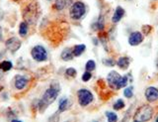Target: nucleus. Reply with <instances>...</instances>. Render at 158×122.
I'll return each instance as SVG.
<instances>
[{"label":"nucleus","mask_w":158,"mask_h":122,"mask_svg":"<svg viewBox=\"0 0 158 122\" xmlns=\"http://www.w3.org/2000/svg\"><path fill=\"white\" fill-rule=\"evenodd\" d=\"M143 41V35L139 31H135L131 33L128 37V44L131 46H138Z\"/></svg>","instance_id":"obj_9"},{"label":"nucleus","mask_w":158,"mask_h":122,"mask_svg":"<svg viewBox=\"0 0 158 122\" xmlns=\"http://www.w3.org/2000/svg\"><path fill=\"white\" fill-rule=\"evenodd\" d=\"M145 98L149 102H154L158 99V89L154 86H149L145 89L144 92Z\"/></svg>","instance_id":"obj_10"},{"label":"nucleus","mask_w":158,"mask_h":122,"mask_svg":"<svg viewBox=\"0 0 158 122\" xmlns=\"http://www.w3.org/2000/svg\"><path fill=\"white\" fill-rule=\"evenodd\" d=\"M96 69V63L95 61H93V60H89L87 63H86V65H85V70L87 72H93L94 70Z\"/></svg>","instance_id":"obj_20"},{"label":"nucleus","mask_w":158,"mask_h":122,"mask_svg":"<svg viewBox=\"0 0 158 122\" xmlns=\"http://www.w3.org/2000/svg\"><path fill=\"white\" fill-rule=\"evenodd\" d=\"M77 98H78V103L81 106H87L93 101L94 97L90 90L81 89L77 91Z\"/></svg>","instance_id":"obj_4"},{"label":"nucleus","mask_w":158,"mask_h":122,"mask_svg":"<svg viewBox=\"0 0 158 122\" xmlns=\"http://www.w3.org/2000/svg\"><path fill=\"white\" fill-rule=\"evenodd\" d=\"M65 75L68 77H75L77 75V72L74 68H68V69H66V71H65Z\"/></svg>","instance_id":"obj_23"},{"label":"nucleus","mask_w":158,"mask_h":122,"mask_svg":"<svg viewBox=\"0 0 158 122\" xmlns=\"http://www.w3.org/2000/svg\"><path fill=\"white\" fill-rule=\"evenodd\" d=\"M103 64L108 67H114L116 65V62L113 60V59H104L103 60Z\"/></svg>","instance_id":"obj_26"},{"label":"nucleus","mask_w":158,"mask_h":122,"mask_svg":"<svg viewBox=\"0 0 158 122\" xmlns=\"http://www.w3.org/2000/svg\"><path fill=\"white\" fill-rule=\"evenodd\" d=\"M59 90H60V89H59L57 85H52L46 91H44L42 99L40 100L38 103L40 112H44L48 108V105H51L52 102L57 98Z\"/></svg>","instance_id":"obj_1"},{"label":"nucleus","mask_w":158,"mask_h":122,"mask_svg":"<svg viewBox=\"0 0 158 122\" xmlns=\"http://www.w3.org/2000/svg\"><path fill=\"white\" fill-rule=\"evenodd\" d=\"M28 34V24L27 22H22L19 26V35L22 38L26 37Z\"/></svg>","instance_id":"obj_17"},{"label":"nucleus","mask_w":158,"mask_h":122,"mask_svg":"<svg viewBox=\"0 0 158 122\" xmlns=\"http://www.w3.org/2000/svg\"><path fill=\"white\" fill-rule=\"evenodd\" d=\"M12 68H13V64H12V62H10V61H3L0 63V70L4 72L10 71Z\"/></svg>","instance_id":"obj_18"},{"label":"nucleus","mask_w":158,"mask_h":122,"mask_svg":"<svg viewBox=\"0 0 158 122\" xmlns=\"http://www.w3.org/2000/svg\"><path fill=\"white\" fill-rule=\"evenodd\" d=\"M106 116H107V119L108 122H117L118 121V115L115 113V112H112V111H106Z\"/></svg>","instance_id":"obj_19"},{"label":"nucleus","mask_w":158,"mask_h":122,"mask_svg":"<svg viewBox=\"0 0 158 122\" xmlns=\"http://www.w3.org/2000/svg\"><path fill=\"white\" fill-rule=\"evenodd\" d=\"M131 64V59L128 57H121L117 61V66L122 70H127Z\"/></svg>","instance_id":"obj_12"},{"label":"nucleus","mask_w":158,"mask_h":122,"mask_svg":"<svg viewBox=\"0 0 158 122\" xmlns=\"http://www.w3.org/2000/svg\"><path fill=\"white\" fill-rule=\"evenodd\" d=\"M14 1H17V0H14Z\"/></svg>","instance_id":"obj_32"},{"label":"nucleus","mask_w":158,"mask_h":122,"mask_svg":"<svg viewBox=\"0 0 158 122\" xmlns=\"http://www.w3.org/2000/svg\"><path fill=\"white\" fill-rule=\"evenodd\" d=\"M1 72H2V71L0 70V77H1V75H2V74H1Z\"/></svg>","instance_id":"obj_31"},{"label":"nucleus","mask_w":158,"mask_h":122,"mask_svg":"<svg viewBox=\"0 0 158 122\" xmlns=\"http://www.w3.org/2000/svg\"><path fill=\"white\" fill-rule=\"evenodd\" d=\"M65 6H66V0H56L54 8L57 9V10H62Z\"/></svg>","instance_id":"obj_21"},{"label":"nucleus","mask_w":158,"mask_h":122,"mask_svg":"<svg viewBox=\"0 0 158 122\" xmlns=\"http://www.w3.org/2000/svg\"><path fill=\"white\" fill-rule=\"evenodd\" d=\"M71 103H70V100L66 97H62V98L59 100V103H58V112H63L67 110L69 107H70Z\"/></svg>","instance_id":"obj_14"},{"label":"nucleus","mask_w":158,"mask_h":122,"mask_svg":"<svg viewBox=\"0 0 158 122\" xmlns=\"http://www.w3.org/2000/svg\"><path fill=\"white\" fill-rule=\"evenodd\" d=\"M31 56L36 62H44L48 59V52L43 46H35L31 51Z\"/></svg>","instance_id":"obj_5"},{"label":"nucleus","mask_w":158,"mask_h":122,"mask_svg":"<svg viewBox=\"0 0 158 122\" xmlns=\"http://www.w3.org/2000/svg\"><path fill=\"white\" fill-rule=\"evenodd\" d=\"M123 15H125V10H123L121 6H118L116 8V11L114 13L113 17H112V22L118 23V21H121V19L123 17Z\"/></svg>","instance_id":"obj_13"},{"label":"nucleus","mask_w":158,"mask_h":122,"mask_svg":"<svg viewBox=\"0 0 158 122\" xmlns=\"http://www.w3.org/2000/svg\"><path fill=\"white\" fill-rule=\"evenodd\" d=\"M85 12H86V6H85V4L81 1H77L75 3H73L70 7V10H69L70 17L74 19V20L81 19L84 16Z\"/></svg>","instance_id":"obj_3"},{"label":"nucleus","mask_w":158,"mask_h":122,"mask_svg":"<svg viewBox=\"0 0 158 122\" xmlns=\"http://www.w3.org/2000/svg\"><path fill=\"white\" fill-rule=\"evenodd\" d=\"M28 84V80L26 79V76H21V75H18L15 77V81H14V85L16 87L17 89H23L26 87Z\"/></svg>","instance_id":"obj_11"},{"label":"nucleus","mask_w":158,"mask_h":122,"mask_svg":"<svg viewBox=\"0 0 158 122\" xmlns=\"http://www.w3.org/2000/svg\"><path fill=\"white\" fill-rule=\"evenodd\" d=\"M123 95H125L127 98H131L133 95V89L132 86H130V87H126L125 90H123Z\"/></svg>","instance_id":"obj_24"},{"label":"nucleus","mask_w":158,"mask_h":122,"mask_svg":"<svg viewBox=\"0 0 158 122\" xmlns=\"http://www.w3.org/2000/svg\"><path fill=\"white\" fill-rule=\"evenodd\" d=\"M3 41V33H2V28L0 27V42Z\"/></svg>","instance_id":"obj_28"},{"label":"nucleus","mask_w":158,"mask_h":122,"mask_svg":"<svg viewBox=\"0 0 158 122\" xmlns=\"http://www.w3.org/2000/svg\"><path fill=\"white\" fill-rule=\"evenodd\" d=\"M86 50V46L84 44H80V45H76L72 48V52H73V56L74 57H80L82 54L85 52Z\"/></svg>","instance_id":"obj_16"},{"label":"nucleus","mask_w":158,"mask_h":122,"mask_svg":"<svg viewBox=\"0 0 158 122\" xmlns=\"http://www.w3.org/2000/svg\"><path fill=\"white\" fill-rule=\"evenodd\" d=\"M133 122H137V121H133Z\"/></svg>","instance_id":"obj_33"},{"label":"nucleus","mask_w":158,"mask_h":122,"mask_svg":"<svg viewBox=\"0 0 158 122\" xmlns=\"http://www.w3.org/2000/svg\"><path fill=\"white\" fill-rule=\"evenodd\" d=\"M5 45H6V48L9 51H11L12 53L17 52L20 48H21V41L19 40L18 38H10L5 42Z\"/></svg>","instance_id":"obj_7"},{"label":"nucleus","mask_w":158,"mask_h":122,"mask_svg":"<svg viewBox=\"0 0 158 122\" xmlns=\"http://www.w3.org/2000/svg\"><path fill=\"white\" fill-rule=\"evenodd\" d=\"M73 52H72V49L71 48H66L64 49V50L62 51L61 55H60V58L62 59L63 61H71L73 59Z\"/></svg>","instance_id":"obj_15"},{"label":"nucleus","mask_w":158,"mask_h":122,"mask_svg":"<svg viewBox=\"0 0 158 122\" xmlns=\"http://www.w3.org/2000/svg\"><path fill=\"white\" fill-rule=\"evenodd\" d=\"M95 26H96V29L99 31H102L104 29V20L103 18H99V20L95 23Z\"/></svg>","instance_id":"obj_25"},{"label":"nucleus","mask_w":158,"mask_h":122,"mask_svg":"<svg viewBox=\"0 0 158 122\" xmlns=\"http://www.w3.org/2000/svg\"><path fill=\"white\" fill-rule=\"evenodd\" d=\"M123 107H125V101L123 99H118L115 102V104L113 105V108L115 110H121L123 108Z\"/></svg>","instance_id":"obj_22"},{"label":"nucleus","mask_w":158,"mask_h":122,"mask_svg":"<svg viewBox=\"0 0 158 122\" xmlns=\"http://www.w3.org/2000/svg\"><path fill=\"white\" fill-rule=\"evenodd\" d=\"M11 122H23V121L19 120V119H12V120H11Z\"/></svg>","instance_id":"obj_29"},{"label":"nucleus","mask_w":158,"mask_h":122,"mask_svg":"<svg viewBox=\"0 0 158 122\" xmlns=\"http://www.w3.org/2000/svg\"><path fill=\"white\" fill-rule=\"evenodd\" d=\"M37 18V9L35 7L34 3L29 4L26 7V14H24V18L26 19V21L29 23H33V18Z\"/></svg>","instance_id":"obj_8"},{"label":"nucleus","mask_w":158,"mask_h":122,"mask_svg":"<svg viewBox=\"0 0 158 122\" xmlns=\"http://www.w3.org/2000/svg\"><path fill=\"white\" fill-rule=\"evenodd\" d=\"M153 112L154 111L150 105H141L136 109L135 115H133V120L137 122H147L152 118Z\"/></svg>","instance_id":"obj_2"},{"label":"nucleus","mask_w":158,"mask_h":122,"mask_svg":"<svg viewBox=\"0 0 158 122\" xmlns=\"http://www.w3.org/2000/svg\"><path fill=\"white\" fill-rule=\"evenodd\" d=\"M91 77H92V74H91L90 72H87V71H86V72L82 75V81L86 82V81H88L89 80H90Z\"/></svg>","instance_id":"obj_27"},{"label":"nucleus","mask_w":158,"mask_h":122,"mask_svg":"<svg viewBox=\"0 0 158 122\" xmlns=\"http://www.w3.org/2000/svg\"><path fill=\"white\" fill-rule=\"evenodd\" d=\"M155 122H158V115L156 116V118H155Z\"/></svg>","instance_id":"obj_30"},{"label":"nucleus","mask_w":158,"mask_h":122,"mask_svg":"<svg viewBox=\"0 0 158 122\" xmlns=\"http://www.w3.org/2000/svg\"><path fill=\"white\" fill-rule=\"evenodd\" d=\"M122 76L117 72L116 71H112L110 72V74L107 76V81H108V85L110 87L114 89H120V85H121V81H122Z\"/></svg>","instance_id":"obj_6"}]
</instances>
